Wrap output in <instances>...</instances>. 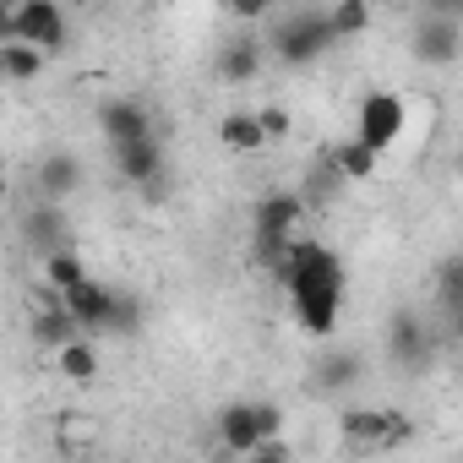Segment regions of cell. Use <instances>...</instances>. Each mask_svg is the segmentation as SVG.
<instances>
[{"mask_svg":"<svg viewBox=\"0 0 463 463\" xmlns=\"http://www.w3.org/2000/svg\"><path fill=\"white\" fill-rule=\"evenodd\" d=\"M344 262L322 246V241H295L289 251V268H284V289H289V311L295 322L311 333V338H327L338 327V311H344Z\"/></svg>","mask_w":463,"mask_h":463,"instance_id":"cell-1","label":"cell"},{"mask_svg":"<svg viewBox=\"0 0 463 463\" xmlns=\"http://www.w3.org/2000/svg\"><path fill=\"white\" fill-rule=\"evenodd\" d=\"M88 279V268H82V257L71 251V246H55V251H44V284H55V289H71V284H82Z\"/></svg>","mask_w":463,"mask_h":463,"instance_id":"cell-21","label":"cell"},{"mask_svg":"<svg viewBox=\"0 0 463 463\" xmlns=\"http://www.w3.org/2000/svg\"><path fill=\"white\" fill-rule=\"evenodd\" d=\"M61 447H66V452L93 447V420H88V414H61Z\"/></svg>","mask_w":463,"mask_h":463,"instance_id":"cell-25","label":"cell"},{"mask_svg":"<svg viewBox=\"0 0 463 463\" xmlns=\"http://www.w3.org/2000/svg\"><path fill=\"white\" fill-rule=\"evenodd\" d=\"M387 349H392V360H398V365H420V360L430 354V333L420 327V317H414V311H398V317L387 322Z\"/></svg>","mask_w":463,"mask_h":463,"instance_id":"cell-13","label":"cell"},{"mask_svg":"<svg viewBox=\"0 0 463 463\" xmlns=\"http://www.w3.org/2000/svg\"><path fill=\"white\" fill-rule=\"evenodd\" d=\"M409 50H414L420 66H452V61L463 55V28H458V17H425V23H414Z\"/></svg>","mask_w":463,"mask_h":463,"instance_id":"cell-7","label":"cell"},{"mask_svg":"<svg viewBox=\"0 0 463 463\" xmlns=\"http://www.w3.org/2000/svg\"><path fill=\"white\" fill-rule=\"evenodd\" d=\"M0 33H6V39H28V44L55 55L66 44V12H61V0H12Z\"/></svg>","mask_w":463,"mask_h":463,"instance_id":"cell-4","label":"cell"},{"mask_svg":"<svg viewBox=\"0 0 463 463\" xmlns=\"http://www.w3.org/2000/svg\"><path fill=\"white\" fill-rule=\"evenodd\" d=\"M452 333H458V338H463V300H458V306H452Z\"/></svg>","mask_w":463,"mask_h":463,"instance_id":"cell-30","label":"cell"},{"mask_svg":"<svg viewBox=\"0 0 463 463\" xmlns=\"http://www.w3.org/2000/svg\"><path fill=\"white\" fill-rule=\"evenodd\" d=\"M279 425H284L279 403H223L218 409V441L241 458H251L268 436H279Z\"/></svg>","mask_w":463,"mask_h":463,"instance_id":"cell-2","label":"cell"},{"mask_svg":"<svg viewBox=\"0 0 463 463\" xmlns=\"http://www.w3.org/2000/svg\"><path fill=\"white\" fill-rule=\"evenodd\" d=\"M327 158H333V169H338V175H349V180H371V175H376V158H382V153H376V147H371L365 137H354V142H338V147H333Z\"/></svg>","mask_w":463,"mask_h":463,"instance_id":"cell-20","label":"cell"},{"mask_svg":"<svg viewBox=\"0 0 463 463\" xmlns=\"http://www.w3.org/2000/svg\"><path fill=\"white\" fill-rule=\"evenodd\" d=\"M338 430H344V441H360V447H398V441H409V420L392 414V409H344Z\"/></svg>","mask_w":463,"mask_h":463,"instance_id":"cell-6","label":"cell"},{"mask_svg":"<svg viewBox=\"0 0 463 463\" xmlns=\"http://www.w3.org/2000/svg\"><path fill=\"white\" fill-rule=\"evenodd\" d=\"M257 71H262V44H257V39H229V44L218 50V82L241 88V82H251Z\"/></svg>","mask_w":463,"mask_h":463,"instance_id":"cell-15","label":"cell"},{"mask_svg":"<svg viewBox=\"0 0 463 463\" xmlns=\"http://www.w3.org/2000/svg\"><path fill=\"white\" fill-rule=\"evenodd\" d=\"M55 365H61V376L66 382H77V387H88V382H99V349H93V333H82V338H71L66 349H55Z\"/></svg>","mask_w":463,"mask_h":463,"instance_id":"cell-18","label":"cell"},{"mask_svg":"<svg viewBox=\"0 0 463 463\" xmlns=\"http://www.w3.org/2000/svg\"><path fill=\"white\" fill-rule=\"evenodd\" d=\"M218 142H223L229 153H262L273 137H268V126H262V109H235V115L218 120Z\"/></svg>","mask_w":463,"mask_h":463,"instance_id":"cell-12","label":"cell"},{"mask_svg":"<svg viewBox=\"0 0 463 463\" xmlns=\"http://www.w3.org/2000/svg\"><path fill=\"white\" fill-rule=\"evenodd\" d=\"M61 300H66V311L99 338V333H109V317H115V289L109 284H99V279H82V284H71V289H61Z\"/></svg>","mask_w":463,"mask_h":463,"instance_id":"cell-8","label":"cell"},{"mask_svg":"<svg viewBox=\"0 0 463 463\" xmlns=\"http://www.w3.org/2000/svg\"><path fill=\"white\" fill-rule=\"evenodd\" d=\"M251 458H262V463H284V458H289V441H279V436H268V441H262V447H257Z\"/></svg>","mask_w":463,"mask_h":463,"instance_id":"cell-29","label":"cell"},{"mask_svg":"<svg viewBox=\"0 0 463 463\" xmlns=\"http://www.w3.org/2000/svg\"><path fill=\"white\" fill-rule=\"evenodd\" d=\"M317 382L333 392V387H349V382H360V354H327L322 365H317Z\"/></svg>","mask_w":463,"mask_h":463,"instance_id":"cell-24","label":"cell"},{"mask_svg":"<svg viewBox=\"0 0 463 463\" xmlns=\"http://www.w3.org/2000/svg\"><path fill=\"white\" fill-rule=\"evenodd\" d=\"M115 175L126 180V185H153L158 175H164V147H158V137H137V142H115Z\"/></svg>","mask_w":463,"mask_h":463,"instance_id":"cell-9","label":"cell"},{"mask_svg":"<svg viewBox=\"0 0 463 463\" xmlns=\"http://www.w3.org/2000/svg\"><path fill=\"white\" fill-rule=\"evenodd\" d=\"M262 126H268V137H289V109L268 104V109H262Z\"/></svg>","mask_w":463,"mask_h":463,"instance_id":"cell-28","label":"cell"},{"mask_svg":"<svg viewBox=\"0 0 463 463\" xmlns=\"http://www.w3.org/2000/svg\"><path fill=\"white\" fill-rule=\"evenodd\" d=\"M333 44H338V28H333L327 12H300V17H289V23L273 28V50H279V61H289V66H311V61H322Z\"/></svg>","mask_w":463,"mask_h":463,"instance_id":"cell-3","label":"cell"},{"mask_svg":"<svg viewBox=\"0 0 463 463\" xmlns=\"http://www.w3.org/2000/svg\"><path fill=\"white\" fill-rule=\"evenodd\" d=\"M436 300H441L447 311L463 300V251H452V257L436 262Z\"/></svg>","mask_w":463,"mask_h":463,"instance_id":"cell-23","label":"cell"},{"mask_svg":"<svg viewBox=\"0 0 463 463\" xmlns=\"http://www.w3.org/2000/svg\"><path fill=\"white\" fill-rule=\"evenodd\" d=\"M327 17H333L338 39H360V33L371 28V0H338V6H333Z\"/></svg>","mask_w":463,"mask_h":463,"instance_id":"cell-22","label":"cell"},{"mask_svg":"<svg viewBox=\"0 0 463 463\" xmlns=\"http://www.w3.org/2000/svg\"><path fill=\"white\" fill-rule=\"evenodd\" d=\"M99 126H104L109 142L153 137V115H147V104H137V99H109V104H99Z\"/></svg>","mask_w":463,"mask_h":463,"instance_id":"cell-11","label":"cell"},{"mask_svg":"<svg viewBox=\"0 0 463 463\" xmlns=\"http://www.w3.org/2000/svg\"><path fill=\"white\" fill-rule=\"evenodd\" d=\"M23 235H28V246H39V251H55V246H66V218H61V202L39 196V207L23 218Z\"/></svg>","mask_w":463,"mask_h":463,"instance_id":"cell-16","label":"cell"},{"mask_svg":"<svg viewBox=\"0 0 463 463\" xmlns=\"http://www.w3.org/2000/svg\"><path fill=\"white\" fill-rule=\"evenodd\" d=\"M39 196H50V202H66L77 185H82V164L71 158V153H50L44 164H39Z\"/></svg>","mask_w":463,"mask_h":463,"instance_id":"cell-17","label":"cell"},{"mask_svg":"<svg viewBox=\"0 0 463 463\" xmlns=\"http://www.w3.org/2000/svg\"><path fill=\"white\" fill-rule=\"evenodd\" d=\"M44 55L50 50H39L28 39H6L0 44V71H6L12 82H33V77H44Z\"/></svg>","mask_w":463,"mask_h":463,"instance_id":"cell-19","label":"cell"},{"mask_svg":"<svg viewBox=\"0 0 463 463\" xmlns=\"http://www.w3.org/2000/svg\"><path fill=\"white\" fill-rule=\"evenodd\" d=\"M137 322H142V306H137L131 295H120V300H115V317H109V333L126 338V333H137Z\"/></svg>","mask_w":463,"mask_h":463,"instance_id":"cell-26","label":"cell"},{"mask_svg":"<svg viewBox=\"0 0 463 463\" xmlns=\"http://www.w3.org/2000/svg\"><path fill=\"white\" fill-rule=\"evenodd\" d=\"M218 6H229V0H218Z\"/></svg>","mask_w":463,"mask_h":463,"instance_id":"cell-31","label":"cell"},{"mask_svg":"<svg viewBox=\"0 0 463 463\" xmlns=\"http://www.w3.org/2000/svg\"><path fill=\"white\" fill-rule=\"evenodd\" d=\"M82 333H88V327L66 311V300H44V306H39V317H33V338H39L44 349H66V344H71V338H82Z\"/></svg>","mask_w":463,"mask_h":463,"instance_id":"cell-14","label":"cell"},{"mask_svg":"<svg viewBox=\"0 0 463 463\" xmlns=\"http://www.w3.org/2000/svg\"><path fill=\"white\" fill-rule=\"evenodd\" d=\"M273 6H279V0H229V17H235V23H262V17H273Z\"/></svg>","mask_w":463,"mask_h":463,"instance_id":"cell-27","label":"cell"},{"mask_svg":"<svg viewBox=\"0 0 463 463\" xmlns=\"http://www.w3.org/2000/svg\"><path fill=\"white\" fill-rule=\"evenodd\" d=\"M300 229H306V196L273 191V196L257 202V235H284V241H295Z\"/></svg>","mask_w":463,"mask_h":463,"instance_id":"cell-10","label":"cell"},{"mask_svg":"<svg viewBox=\"0 0 463 463\" xmlns=\"http://www.w3.org/2000/svg\"><path fill=\"white\" fill-rule=\"evenodd\" d=\"M403 126H409V104H403L398 93H365V104H360V131H354V137H365L376 153H387V147L403 137Z\"/></svg>","mask_w":463,"mask_h":463,"instance_id":"cell-5","label":"cell"}]
</instances>
